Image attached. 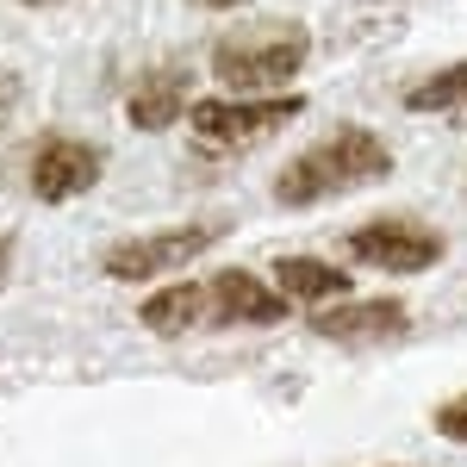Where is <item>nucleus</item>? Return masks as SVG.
Masks as SVG:
<instances>
[{
	"mask_svg": "<svg viewBox=\"0 0 467 467\" xmlns=\"http://www.w3.org/2000/svg\"><path fill=\"white\" fill-rule=\"evenodd\" d=\"M138 324L150 337H187L206 330V281H169L138 306Z\"/></svg>",
	"mask_w": 467,
	"mask_h": 467,
	"instance_id": "nucleus-11",
	"label": "nucleus"
},
{
	"mask_svg": "<svg viewBox=\"0 0 467 467\" xmlns=\"http://www.w3.org/2000/svg\"><path fill=\"white\" fill-rule=\"evenodd\" d=\"M393 175V150L380 131L368 125H337L324 131L318 144H306L293 162H281L275 175V206L287 213H306V206H324V200H343V193H361L374 181Z\"/></svg>",
	"mask_w": 467,
	"mask_h": 467,
	"instance_id": "nucleus-1",
	"label": "nucleus"
},
{
	"mask_svg": "<svg viewBox=\"0 0 467 467\" xmlns=\"http://www.w3.org/2000/svg\"><path fill=\"white\" fill-rule=\"evenodd\" d=\"M293 318V299L250 268H218L206 281V330H275Z\"/></svg>",
	"mask_w": 467,
	"mask_h": 467,
	"instance_id": "nucleus-8",
	"label": "nucleus"
},
{
	"mask_svg": "<svg viewBox=\"0 0 467 467\" xmlns=\"http://www.w3.org/2000/svg\"><path fill=\"white\" fill-rule=\"evenodd\" d=\"M431 431L442 436V442H462L467 449V393H449L442 405L431 411Z\"/></svg>",
	"mask_w": 467,
	"mask_h": 467,
	"instance_id": "nucleus-13",
	"label": "nucleus"
},
{
	"mask_svg": "<svg viewBox=\"0 0 467 467\" xmlns=\"http://www.w3.org/2000/svg\"><path fill=\"white\" fill-rule=\"evenodd\" d=\"M268 281L287 293L293 306H330V299H343V293H349V268L318 262V255H275Z\"/></svg>",
	"mask_w": 467,
	"mask_h": 467,
	"instance_id": "nucleus-10",
	"label": "nucleus"
},
{
	"mask_svg": "<svg viewBox=\"0 0 467 467\" xmlns=\"http://www.w3.org/2000/svg\"><path fill=\"white\" fill-rule=\"evenodd\" d=\"M312 337L324 343H337V349H349V356H368V349H393L411 337V306L393 299V293H380V299H330L312 312Z\"/></svg>",
	"mask_w": 467,
	"mask_h": 467,
	"instance_id": "nucleus-5",
	"label": "nucleus"
},
{
	"mask_svg": "<svg viewBox=\"0 0 467 467\" xmlns=\"http://www.w3.org/2000/svg\"><path fill=\"white\" fill-rule=\"evenodd\" d=\"M462 181H467V175H462Z\"/></svg>",
	"mask_w": 467,
	"mask_h": 467,
	"instance_id": "nucleus-18",
	"label": "nucleus"
},
{
	"mask_svg": "<svg viewBox=\"0 0 467 467\" xmlns=\"http://www.w3.org/2000/svg\"><path fill=\"white\" fill-rule=\"evenodd\" d=\"M312 63V26L306 19H244L213 44L218 94H287V81Z\"/></svg>",
	"mask_w": 467,
	"mask_h": 467,
	"instance_id": "nucleus-2",
	"label": "nucleus"
},
{
	"mask_svg": "<svg viewBox=\"0 0 467 467\" xmlns=\"http://www.w3.org/2000/svg\"><path fill=\"white\" fill-rule=\"evenodd\" d=\"M187 6H200V13H237L244 0H187Z\"/></svg>",
	"mask_w": 467,
	"mask_h": 467,
	"instance_id": "nucleus-16",
	"label": "nucleus"
},
{
	"mask_svg": "<svg viewBox=\"0 0 467 467\" xmlns=\"http://www.w3.org/2000/svg\"><path fill=\"white\" fill-rule=\"evenodd\" d=\"M19 107H26V75H19V69H0V125H6Z\"/></svg>",
	"mask_w": 467,
	"mask_h": 467,
	"instance_id": "nucleus-14",
	"label": "nucleus"
},
{
	"mask_svg": "<svg viewBox=\"0 0 467 467\" xmlns=\"http://www.w3.org/2000/svg\"><path fill=\"white\" fill-rule=\"evenodd\" d=\"M6 281H13V237L0 231V293H6Z\"/></svg>",
	"mask_w": 467,
	"mask_h": 467,
	"instance_id": "nucleus-15",
	"label": "nucleus"
},
{
	"mask_svg": "<svg viewBox=\"0 0 467 467\" xmlns=\"http://www.w3.org/2000/svg\"><path fill=\"white\" fill-rule=\"evenodd\" d=\"M193 107V75L181 69V63H150L144 75H131V88H125V119H131V131H175L181 119Z\"/></svg>",
	"mask_w": 467,
	"mask_h": 467,
	"instance_id": "nucleus-9",
	"label": "nucleus"
},
{
	"mask_svg": "<svg viewBox=\"0 0 467 467\" xmlns=\"http://www.w3.org/2000/svg\"><path fill=\"white\" fill-rule=\"evenodd\" d=\"M100 175H107V150L94 138H69V131L37 138L32 162H26V187H32L37 206H69L81 193H94Z\"/></svg>",
	"mask_w": 467,
	"mask_h": 467,
	"instance_id": "nucleus-6",
	"label": "nucleus"
},
{
	"mask_svg": "<svg viewBox=\"0 0 467 467\" xmlns=\"http://www.w3.org/2000/svg\"><path fill=\"white\" fill-rule=\"evenodd\" d=\"M13 6H26V13H44V6H63V0H13Z\"/></svg>",
	"mask_w": 467,
	"mask_h": 467,
	"instance_id": "nucleus-17",
	"label": "nucleus"
},
{
	"mask_svg": "<svg viewBox=\"0 0 467 467\" xmlns=\"http://www.w3.org/2000/svg\"><path fill=\"white\" fill-rule=\"evenodd\" d=\"M231 224L224 218H187V224H162V231H138V237H119L100 250V275L107 281H162V275H181L187 262L213 250Z\"/></svg>",
	"mask_w": 467,
	"mask_h": 467,
	"instance_id": "nucleus-4",
	"label": "nucleus"
},
{
	"mask_svg": "<svg viewBox=\"0 0 467 467\" xmlns=\"http://www.w3.org/2000/svg\"><path fill=\"white\" fill-rule=\"evenodd\" d=\"M343 250L368 268H380V275H424L449 255V237L418 224V218H368L343 237Z\"/></svg>",
	"mask_w": 467,
	"mask_h": 467,
	"instance_id": "nucleus-7",
	"label": "nucleus"
},
{
	"mask_svg": "<svg viewBox=\"0 0 467 467\" xmlns=\"http://www.w3.org/2000/svg\"><path fill=\"white\" fill-rule=\"evenodd\" d=\"M399 100H405V112H418V119L467 125V57L462 63H442V69L424 75V81H411Z\"/></svg>",
	"mask_w": 467,
	"mask_h": 467,
	"instance_id": "nucleus-12",
	"label": "nucleus"
},
{
	"mask_svg": "<svg viewBox=\"0 0 467 467\" xmlns=\"http://www.w3.org/2000/svg\"><path fill=\"white\" fill-rule=\"evenodd\" d=\"M306 112V94H206L187 107V144L200 156H244V150L268 144L275 131H287Z\"/></svg>",
	"mask_w": 467,
	"mask_h": 467,
	"instance_id": "nucleus-3",
	"label": "nucleus"
}]
</instances>
